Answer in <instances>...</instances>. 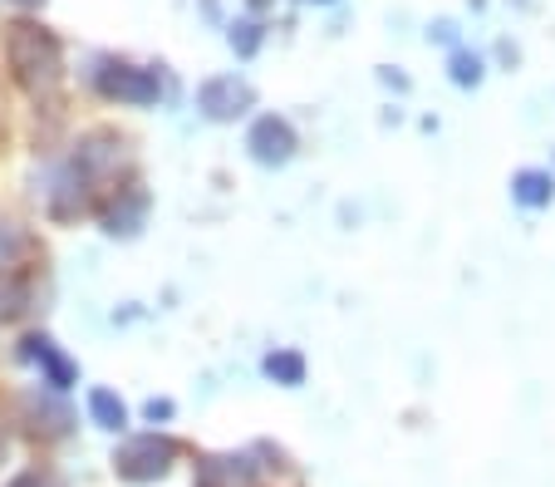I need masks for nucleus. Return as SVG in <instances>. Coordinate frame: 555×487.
Instances as JSON below:
<instances>
[{"label":"nucleus","instance_id":"1","mask_svg":"<svg viewBox=\"0 0 555 487\" xmlns=\"http://www.w3.org/2000/svg\"><path fill=\"white\" fill-rule=\"evenodd\" d=\"M11 64L21 69L25 85L40 89V85H54V75H60V50H54V40L44 30L15 25L11 30Z\"/></svg>","mask_w":555,"mask_h":487},{"label":"nucleus","instance_id":"2","mask_svg":"<svg viewBox=\"0 0 555 487\" xmlns=\"http://www.w3.org/2000/svg\"><path fill=\"white\" fill-rule=\"evenodd\" d=\"M114 463H118V477H128V483H153V477L168 473L172 444H168V438H133V444H128Z\"/></svg>","mask_w":555,"mask_h":487},{"label":"nucleus","instance_id":"3","mask_svg":"<svg viewBox=\"0 0 555 487\" xmlns=\"http://www.w3.org/2000/svg\"><path fill=\"white\" fill-rule=\"evenodd\" d=\"M291 128L281 124V118H261V124L251 128V149H256V158L261 163H281L285 153H291Z\"/></svg>","mask_w":555,"mask_h":487},{"label":"nucleus","instance_id":"4","mask_svg":"<svg viewBox=\"0 0 555 487\" xmlns=\"http://www.w3.org/2000/svg\"><path fill=\"white\" fill-rule=\"evenodd\" d=\"M202 104H207V114L227 118L231 104H246V89L236 85V79H211V85L202 89Z\"/></svg>","mask_w":555,"mask_h":487},{"label":"nucleus","instance_id":"5","mask_svg":"<svg viewBox=\"0 0 555 487\" xmlns=\"http://www.w3.org/2000/svg\"><path fill=\"white\" fill-rule=\"evenodd\" d=\"M236 458H207L202 463V487H251L246 467H231Z\"/></svg>","mask_w":555,"mask_h":487},{"label":"nucleus","instance_id":"6","mask_svg":"<svg viewBox=\"0 0 555 487\" xmlns=\"http://www.w3.org/2000/svg\"><path fill=\"white\" fill-rule=\"evenodd\" d=\"M89 409H94V419H99L104 428H124V403H118L108 389H99L94 399H89Z\"/></svg>","mask_w":555,"mask_h":487},{"label":"nucleus","instance_id":"7","mask_svg":"<svg viewBox=\"0 0 555 487\" xmlns=\"http://www.w3.org/2000/svg\"><path fill=\"white\" fill-rule=\"evenodd\" d=\"M266 370H271L275 380H285V384H300L305 380L300 355H271V360H266Z\"/></svg>","mask_w":555,"mask_h":487},{"label":"nucleus","instance_id":"8","mask_svg":"<svg viewBox=\"0 0 555 487\" xmlns=\"http://www.w3.org/2000/svg\"><path fill=\"white\" fill-rule=\"evenodd\" d=\"M25 5H35V0H25Z\"/></svg>","mask_w":555,"mask_h":487}]
</instances>
